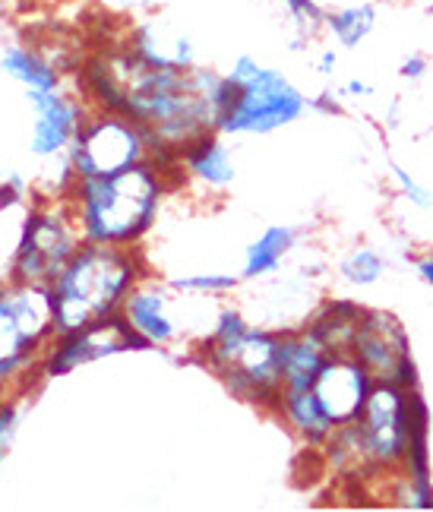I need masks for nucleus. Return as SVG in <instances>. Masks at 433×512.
<instances>
[{"label": "nucleus", "instance_id": "f257e3e1", "mask_svg": "<svg viewBox=\"0 0 433 512\" xmlns=\"http://www.w3.org/2000/svg\"><path fill=\"white\" fill-rule=\"evenodd\" d=\"M80 95L89 108L127 114L149 133L152 162L181 171V152L196 136L219 130L231 83L225 73L200 64L152 67L121 42L86 57Z\"/></svg>", "mask_w": 433, "mask_h": 512}, {"label": "nucleus", "instance_id": "f03ea898", "mask_svg": "<svg viewBox=\"0 0 433 512\" xmlns=\"http://www.w3.org/2000/svg\"><path fill=\"white\" fill-rule=\"evenodd\" d=\"M171 190V171L143 162L111 177H80L67 196V206L83 231V241L140 247L159 222Z\"/></svg>", "mask_w": 433, "mask_h": 512}, {"label": "nucleus", "instance_id": "7ed1b4c3", "mask_svg": "<svg viewBox=\"0 0 433 512\" xmlns=\"http://www.w3.org/2000/svg\"><path fill=\"white\" fill-rule=\"evenodd\" d=\"M149 275L140 247H114L83 241L61 275L48 285L54 336L76 332L124 310L130 291Z\"/></svg>", "mask_w": 433, "mask_h": 512}, {"label": "nucleus", "instance_id": "20e7f679", "mask_svg": "<svg viewBox=\"0 0 433 512\" xmlns=\"http://www.w3.org/2000/svg\"><path fill=\"white\" fill-rule=\"evenodd\" d=\"M279 348L282 332L257 329L241 317V310L222 307L200 345V354L203 364H209L234 396L263 408H279L285 392Z\"/></svg>", "mask_w": 433, "mask_h": 512}, {"label": "nucleus", "instance_id": "39448f33", "mask_svg": "<svg viewBox=\"0 0 433 512\" xmlns=\"http://www.w3.org/2000/svg\"><path fill=\"white\" fill-rule=\"evenodd\" d=\"M54 339V313L48 285H0V399H13L42 367V354Z\"/></svg>", "mask_w": 433, "mask_h": 512}, {"label": "nucleus", "instance_id": "423d86ee", "mask_svg": "<svg viewBox=\"0 0 433 512\" xmlns=\"http://www.w3.org/2000/svg\"><path fill=\"white\" fill-rule=\"evenodd\" d=\"M80 247L83 231L76 225L67 200H38L29 206L23 225H19L7 279L26 285H51Z\"/></svg>", "mask_w": 433, "mask_h": 512}, {"label": "nucleus", "instance_id": "0eeeda50", "mask_svg": "<svg viewBox=\"0 0 433 512\" xmlns=\"http://www.w3.org/2000/svg\"><path fill=\"white\" fill-rule=\"evenodd\" d=\"M310 108V98L282 70L260 67L244 83H231V98L219 117L222 136H266Z\"/></svg>", "mask_w": 433, "mask_h": 512}, {"label": "nucleus", "instance_id": "6e6552de", "mask_svg": "<svg viewBox=\"0 0 433 512\" xmlns=\"http://www.w3.org/2000/svg\"><path fill=\"white\" fill-rule=\"evenodd\" d=\"M70 162L76 181L80 177H111L133 165L152 162V140L127 114L92 108L70 146Z\"/></svg>", "mask_w": 433, "mask_h": 512}, {"label": "nucleus", "instance_id": "1a4fd4ad", "mask_svg": "<svg viewBox=\"0 0 433 512\" xmlns=\"http://www.w3.org/2000/svg\"><path fill=\"white\" fill-rule=\"evenodd\" d=\"M411 389L399 383H373L370 399L361 418L348 424L351 437L358 443L361 462L373 471L405 468L408 437H411Z\"/></svg>", "mask_w": 433, "mask_h": 512}, {"label": "nucleus", "instance_id": "9d476101", "mask_svg": "<svg viewBox=\"0 0 433 512\" xmlns=\"http://www.w3.org/2000/svg\"><path fill=\"white\" fill-rule=\"evenodd\" d=\"M127 351H152L146 339H140L124 320V313H114L108 320H98L86 329L76 332H57L48 342L42 354V367H38V377L54 380V377H67L76 367L92 364V361H105L114 354H127Z\"/></svg>", "mask_w": 433, "mask_h": 512}, {"label": "nucleus", "instance_id": "9b49d317", "mask_svg": "<svg viewBox=\"0 0 433 512\" xmlns=\"http://www.w3.org/2000/svg\"><path fill=\"white\" fill-rule=\"evenodd\" d=\"M351 354L373 373L377 383H399L405 389H418L408 332L392 313L364 310L351 342Z\"/></svg>", "mask_w": 433, "mask_h": 512}, {"label": "nucleus", "instance_id": "f8f14e48", "mask_svg": "<svg viewBox=\"0 0 433 512\" xmlns=\"http://www.w3.org/2000/svg\"><path fill=\"white\" fill-rule=\"evenodd\" d=\"M26 102L35 114L29 130V155L38 162H57L70 155L76 133L89 117V102L83 95L61 89H26Z\"/></svg>", "mask_w": 433, "mask_h": 512}, {"label": "nucleus", "instance_id": "ddd939ff", "mask_svg": "<svg viewBox=\"0 0 433 512\" xmlns=\"http://www.w3.org/2000/svg\"><path fill=\"white\" fill-rule=\"evenodd\" d=\"M373 383H377L373 373L354 354H332L310 389L326 415L332 418V424L348 427L361 418Z\"/></svg>", "mask_w": 433, "mask_h": 512}, {"label": "nucleus", "instance_id": "4468645a", "mask_svg": "<svg viewBox=\"0 0 433 512\" xmlns=\"http://www.w3.org/2000/svg\"><path fill=\"white\" fill-rule=\"evenodd\" d=\"M174 298L177 291L171 285H162L152 275H146L124 301V320L130 323L136 336L149 342V348H168L181 339V323L171 313Z\"/></svg>", "mask_w": 433, "mask_h": 512}, {"label": "nucleus", "instance_id": "2eb2a0df", "mask_svg": "<svg viewBox=\"0 0 433 512\" xmlns=\"http://www.w3.org/2000/svg\"><path fill=\"white\" fill-rule=\"evenodd\" d=\"M124 45L140 57V61L152 67H193L196 64V48L190 35L174 32L165 19H140L127 29Z\"/></svg>", "mask_w": 433, "mask_h": 512}, {"label": "nucleus", "instance_id": "dca6fc26", "mask_svg": "<svg viewBox=\"0 0 433 512\" xmlns=\"http://www.w3.org/2000/svg\"><path fill=\"white\" fill-rule=\"evenodd\" d=\"M181 171L190 177V181H196L206 190H215V193L228 190L234 184V177H238L231 149L225 146L219 130L196 136V140L181 152Z\"/></svg>", "mask_w": 433, "mask_h": 512}, {"label": "nucleus", "instance_id": "f3484780", "mask_svg": "<svg viewBox=\"0 0 433 512\" xmlns=\"http://www.w3.org/2000/svg\"><path fill=\"white\" fill-rule=\"evenodd\" d=\"M329 358H332V351L313 336L307 326L285 329L282 348H279V367H282L285 389H310Z\"/></svg>", "mask_w": 433, "mask_h": 512}, {"label": "nucleus", "instance_id": "a211bd4d", "mask_svg": "<svg viewBox=\"0 0 433 512\" xmlns=\"http://www.w3.org/2000/svg\"><path fill=\"white\" fill-rule=\"evenodd\" d=\"M275 411H279L285 424L298 433L307 446H326L332 440V433L339 430L323 411V405L317 402V396H313V389H285Z\"/></svg>", "mask_w": 433, "mask_h": 512}, {"label": "nucleus", "instance_id": "6ab92c4d", "mask_svg": "<svg viewBox=\"0 0 433 512\" xmlns=\"http://www.w3.org/2000/svg\"><path fill=\"white\" fill-rule=\"evenodd\" d=\"M0 70H4L13 83L26 89H61L64 86L61 64L51 61L45 51L23 45V42H13L4 48V54H0Z\"/></svg>", "mask_w": 433, "mask_h": 512}, {"label": "nucleus", "instance_id": "aec40b11", "mask_svg": "<svg viewBox=\"0 0 433 512\" xmlns=\"http://www.w3.org/2000/svg\"><path fill=\"white\" fill-rule=\"evenodd\" d=\"M364 310L367 307H358L354 301H332V304H323V310L307 323V329L332 354H351V342H354V332H358Z\"/></svg>", "mask_w": 433, "mask_h": 512}, {"label": "nucleus", "instance_id": "412c9836", "mask_svg": "<svg viewBox=\"0 0 433 512\" xmlns=\"http://www.w3.org/2000/svg\"><path fill=\"white\" fill-rule=\"evenodd\" d=\"M294 241H298V231L291 225H269L260 238L247 247L241 279H263V275L275 272L282 266L285 256L294 250Z\"/></svg>", "mask_w": 433, "mask_h": 512}, {"label": "nucleus", "instance_id": "4be33fe9", "mask_svg": "<svg viewBox=\"0 0 433 512\" xmlns=\"http://www.w3.org/2000/svg\"><path fill=\"white\" fill-rule=\"evenodd\" d=\"M377 4H351L339 10H326V29L342 48H358L367 42V35L377 29Z\"/></svg>", "mask_w": 433, "mask_h": 512}, {"label": "nucleus", "instance_id": "5701e85b", "mask_svg": "<svg viewBox=\"0 0 433 512\" xmlns=\"http://www.w3.org/2000/svg\"><path fill=\"white\" fill-rule=\"evenodd\" d=\"M282 7L294 26V42L291 51H301L313 35L320 29H326V10L317 4V0H282Z\"/></svg>", "mask_w": 433, "mask_h": 512}, {"label": "nucleus", "instance_id": "b1692460", "mask_svg": "<svg viewBox=\"0 0 433 512\" xmlns=\"http://www.w3.org/2000/svg\"><path fill=\"white\" fill-rule=\"evenodd\" d=\"M241 282V275L231 272H190L181 275V279H171L168 285L181 294H200V298H219V294L234 291Z\"/></svg>", "mask_w": 433, "mask_h": 512}, {"label": "nucleus", "instance_id": "393cba45", "mask_svg": "<svg viewBox=\"0 0 433 512\" xmlns=\"http://www.w3.org/2000/svg\"><path fill=\"white\" fill-rule=\"evenodd\" d=\"M386 263H383V256L377 250H370V247H358V250H351L339 272H342V279L351 282V285H373L383 275Z\"/></svg>", "mask_w": 433, "mask_h": 512}, {"label": "nucleus", "instance_id": "a878e982", "mask_svg": "<svg viewBox=\"0 0 433 512\" xmlns=\"http://www.w3.org/2000/svg\"><path fill=\"white\" fill-rule=\"evenodd\" d=\"M32 200V181L23 171L0 168V212H10L19 206H29Z\"/></svg>", "mask_w": 433, "mask_h": 512}, {"label": "nucleus", "instance_id": "bb28decb", "mask_svg": "<svg viewBox=\"0 0 433 512\" xmlns=\"http://www.w3.org/2000/svg\"><path fill=\"white\" fill-rule=\"evenodd\" d=\"M16 430H19V405L13 399H0V465L10 456Z\"/></svg>", "mask_w": 433, "mask_h": 512}, {"label": "nucleus", "instance_id": "cd10ccee", "mask_svg": "<svg viewBox=\"0 0 433 512\" xmlns=\"http://www.w3.org/2000/svg\"><path fill=\"white\" fill-rule=\"evenodd\" d=\"M392 177H396L399 190L405 193V200H408L411 206H418V209H430V206H433V193H430L424 184H418L415 177H411L402 165H392Z\"/></svg>", "mask_w": 433, "mask_h": 512}, {"label": "nucleus", "instance_id": "c85d7f7f", "mask_svg": "<svg viewBox=\"0 0 433 512\" xmlns=\"http://www.w3.org/2000/svg\"><path fill=\"white\" fill-rule=\"evenodd\" d=\"M427 57L424 54H408L405 61H402V67H399V73L405 76V80H424V73H427Z\"/></svg>", "mask_w": 433, "mask_h": 512}, {"label": "nucleus", "instance_id": "c756f323", "mask_svg": "<svg viewBox=\"0 0 433 512\" xmlns=\"http://www.w3.org/2000/svg\"><path fill=\"white\" fill-rule=\"evenodd\" d=\"M310 108H317V111H323V114H339V102L332 98V92H320V95L310 102Z\"/></svg>", "mask_w": 433, "mask_h": 512}, {"label": "nucleus", "instance_id": "7c9ffc66", "mask_svg": "<svg viewBox=\"0 0 433 512\" xmlns=\"http://www.w3.org/2000/svg\"><path fill=\"white\" fill-rule=\"evenodd\" d=\"M105 4H108L114 13H136L140 7H146L149 0H105Z\"/></svg>", "mask_w": 433, "mask_h": 512}, {"label": "nucleus", "instance_id": "2f4dec72", "mask_svg": "<svg viewBox=\"0 0 433 512\" xmlns=\"http://www.w3.org/2000/svg\"><path fill=\"white\" fill-rule=\"evenodd\" d=\"M336 64H339V54H336V51H323V54H320V61H317V70H320L323 76H332V73H336Z\"/></svg>", "mask_w": 433, "mask_h": 512}, {"label": "nucleus", "instance_id": "473e14b6", "mask_svg": "<svg viewBox=\"0 0 433 512\" xmlns=\"http://www.w3.org/2000/svg\"><path fill=\"white\" fill-rule=\"evenodd\" d=\"M342 92H345V95H373V89H370L367 83H361V80H348Z\"/></svg>", "mask_w": 433, "mask_h": 512}, {"label": "nucleus", "instance_id": "72a5a7b5", "mask_svg": "<svg viewBox=\"0 0 433 512\" xmlns=\"http://www.w3.org/2000/svg\"><path fill=\"white\" fill-rule=\"evenodd\" d=\"M418 272H421V279L427 285H433V256H424V260L418 263Z\"/></svg>", "mask_w": 433, "mask_h": 512}, {"label": "nucleus", "instance_id": "f704fd0d", "mask_svg": "<svg viewBox=\"0 0 433 512\" xmlns=\"http://www.w3.org/2000/svg\"><path fill=\"white\" fill-rule=\"evenodd\" d=\"M4 282H7V272H4V269H0V285H4Z\"/></svg>", "mask_w": 433, "mask_h": 512}]
</instances>
